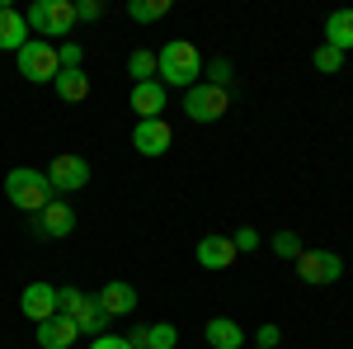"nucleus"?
I'll return each mask as SVG.
<instances>
[{"mask_svg":"<svg viewBox=\"0 0 353 349\" xmlns=\"http://www.w3.org/2000/svg\"><path fill=\"white\" fill-rule=\"evenodd\" d=\"M28 38V24H24V15L19 10H10V5H0V53H19Z\"/></svg>","mask_w":353,"mask_h":349,"instance_id":"4468645a","label":"nucleus"},{"mask_svg":"<svg viewBox=\"0 0 353 349\" xmlns=\"http://www.w3.org/2000/svg\"><path fill=\"white\" fill-rule=\"evenodd\" d=\"M57 62H61V71H81V62H85V48L81 43H57Z\"/></svg>","mask_w":353,"mask_h":349,"instance_id":"393cba45","label":"nucleus"},{"mask_svg":"<svg viewBox=\"0 0 353 349\" xmlns=\"http://www.w3.org/2000/svg\"><path fill=\"white\" fill-rule=\"evenodd\" d=\"M128 15H132L137 24H156V19L170 15V0H132V5H128Z\"/></svg>","mask_w":353,"mask_h":349,"instance_id":"4be33fe9","label":"nucleus"},{"mask_svg":"<svg viewBox=\"0 0 353 349\" xmlns=\"http://www.w3.org/2000/svg\"><path fill=\"white\" fill-rule=\"evenodd\" d=\"M128 76H132V85L156 81V53H151V48H137V53L128 57Z\"/></svg>","mask_w":353,"mask_h":349,"instance_id":"412c9836","label":"nucleus"},{"mask_svg":"<svg viewBox=\"0 0 353 349\" xmlns=\"http://www.w3.org/2000/svg\"><path fill=\"white\" fill-rule=\"evenodd\" d=\"M19 312H24L28 321H52L57 317V288L52 283H43V279H38V283H28L24 293H19Z\"/></svg>","mask_w":353,"mask_h":349,"instance_id":"9b49d317","label":"nucleus"},{"mask_svg":"<svg viewBox=\"0 0 353 349\" xmlns=\"http://www.w3.org/2000/svg\"><path fill=\"white\" fill-rule=\"evenodd\" d=\"M203 340H208L212 349H241L245 345V330L231 321V317H212L208 330H203Z\"/></svg>","mask_w":353,"mask_h":349,"instance_id":"a211bd4d","label":"nucleus"},{"mask_svg":"<svg viewBox=\"0 0 353 349\" xmlns=\"http://www.w3.org/2000/svg\"><path fill=\"white\" fill-rule=\"evenodd\" d=\"M76 335H81L76 321H66V317L57 312L52 321L38 326V349H71V345H76Z\"/></svg>","mask_w":353,"mask_h":349,"instance_id":"dca6fc26","label":"nucleus"},{"mask_svg":"<svg viewBox=\"0 0 353 349\" xmlns=\"http://www.w3.org/2000/svg\"><path fill=\"white\" fill-rule=\"evenodd\" d=\"M156 81L161 85H179V90L198 85L203 81V53L193 48L189 38H170L161 53H156Z\"/></svg>","mask_w":353,"mask_h":349,"instance_id":"f257e3e1","label":"nucleus"},{"mask_svg":"<svg viewBox=\"0 0 353 349\" xmlns=\"http://www.w3.org/2000/svg\"><path fill=\"white\" fill-rule=\"evenodd\" d=\"M301 283H339V274H344V260L334 255V250H301L297 260H292Z\"/></svg>","mask_w":353,"mask_h":349,"instance_id":"6e6552de","label":"nucleus"},{"mask_svg":"<svg viewBox=\"0 0 353 349\" xmlns=\"http://www.w3.org/2000/svg\"><path fill=\"white\" fill-rule=\"evenodd\" d=\"M273 255H283V260H297V255H301L297 232H278V236H273Z\"/></svg>","mask_w":353,"mask_h":349,"instance_id":"a878e982","label":"nucleus"},{"mask_svg":"<svg viewBox=\"0 0 353 349\" xmlns=\"http://www.w3.org/2000/svg\"><path fill=\"white\" fill-rule=\"evenodd\" d=\"M226 109H231V95L217 90V85L198 81L184 90V113H189L193 123H217V118H226Z\"/></svg>","mask_w":353,"mask_h":349,"instance_id":"423d86ee","label":"nucleus"},{"mask_svg":"<svg viewBox=\"0 0 353 349\" xmlns=\"http://www.w3.org/2000/svg\"><path fill=\"white\" fill-rule=\"evenodd\" d=\"M76 232V208L66 203V198H52L43 213L33 217V236H43V241H61V236H71Z\"/></svg>","mask_w":353,"mask_h":349,"instance_id":"1a4fd4ad","label":"nucleus"},{"mask_svg":"<svg viewBox=\"0 0 353 349\" xmlns=\"http://www.w3.org/2000/svg\"><path fill=\"white\" fill-rule=\"evenodd\" d=\"M203 81L217 85V90H226V85H231V62H226V57H217V62H203Z\"/></svg>","mask_w":353,"mask_h":349,"instance_id":"b1692460","label":"nucleus"},{"mask_svg":"<svg viewBox=\"0 0 353 349\" xmlns=\"http://www.w3.org/2000/svg\"><path fill=\"white\" fill-rule=\"evenodd\" d=\"M14 62H19V76L33 85H52L57 71H61V62H57V43H48V38H28L24 48L14 53Z\"/></svg>","mask_w":353,"mask_h":349,"instance_id":"39448f33","label":"nucleus"},{"mask_svg":"<svg viewBox=\"0 0 353 349\" xmlns=\"http://www.w3.org/2000/svg\"><path fill=\"white\" fill-rule=\"evenodd\" d=\"M254 349H259V345H254Z\"/></svg>","mask_w":353,"mask_h":349,"instance_id":"7c9ffc66","label":"nucleus"},{"mask_svg":"<svg viewBox=\"0 0 353 349\" xmlns=\"http://www.w3.org/2000/svg\"><path fill=\"white\" fill-rule=\"evenodd\" d=\"M57 100H66V104H81V100H90V76L85 71H57Z\"/></svg>","mask_w":353,"mask_h":349,"instance_id":"aec40b11","label":"nucleus"},{"mask_svg":"<svg viewBox=\"0 0 353 349\" xmlns=\"http://www.w3.org/2000/svg\"><path fill=\"white\" fill-rule=\"evenodd\" d=\"M104 15V5L99 0H76V24H94Z\"/></svg>","mask_w":353,"mask_h":349,"instance_id":"cd10ccee","label":"nucleus"},{"mask_svg":"<svg viewBox=\"0 0 353 349\" xmlns=\"http://www.w3.org/2000/svg\"><path fill=\"white\" fill-rule=\"evenodd\" d=\"M43 175H48V185H52L57 198H66V194H76V189L90 185V165H85L76 151H61V156H52V165H48Z\"/></svg>","mask_w":353,"mask_h":349,"instance_id":"0eeeda50","label":"nucleus"},{"mask_svg":"<svg viewBox=\"0 0 353 349\" xmlns=\"http://www.w3.org/2000/svg\"><path fill=\"white\" fill-rule=\"evenodd\" d=\"M170 142H174V128H170L165 118H137L132 147L141 151V156H165V151H170Z\"/></svg>","mask_w":353,"mask_h":349,"instance_id":"9d476101","label":"nucleus"},{"mask_svg":"<svg viewBox=\"0 0 353 349\" xmlns=\"http://www.w3.org/2000/svg\"><path fill=\"white\" fill-rule=\"evenodd\" d=\"M132 109L141 113V118H161L165 113V85L161 81H141V85H132Z\"/></svg>","mask_w":353,"mask_h":349,"instance_id":"f3484780","label":"nucleus"},{"mask_svg":"<svg viewBox=\"0 0 353 349\" xmlns=\"http://www.w3.org/2000/svg\"><path fill=\"white\" fill-rule=\"evenodd\" d=\"M5 198H10L19 213L38 217L57 194H52V185H48V175H43V170H33V165H14V170L5 175Z\"/></svg>","mask_w":353,"mask_h":349,"instance_id":"7ed1b4c3","label":"nucleus"},{"mask_svg":"<svg viewBox=\"0 0 353 349\" xmlns=\"http://www.w3.org/2000/svg\"><path fill=\"white\" fill-rule=\"evenodd\" d=\"M325 43L349 57V48H353V10H334V15L325 19Z\"/></svg>","mask_w":353,"mask_h":349,"instance_id":"6ab92c4d","label":"nucleus"},{"mask_svg":"<svg viewBox=\"0 0 353 349\" xmlns=\"http://www.w3.org/2000/svg\"><path fill=\"white\" fill-rule=\"evenodd\" d=\"M57 312H61L66 321H76V330H81V335H90V340L109 335V312L99 307V293H81V288H57Z\"/></svg>","mask_w":353,"mask_h":349,"instance_id":"f03ea898","label":"nucleus"},{"mask_svg":"<svg viewBox=\"0 0 353 349\" xmlns=\"http://www.w3.org/2000/svg\"><path fill=\"white\" fill-rule=\"evenodd\" d=\"M99 307H104L109 317H132L137 312V288L123 283V279H113V283H104V293H99Z\"/></svg>","mask_w":353,"mask_h":349,"instance_id":"2eb2a0df","label":"nucleus"},{"mask_svg":"<svg viewBox=\"0 0 353 349\" xmlns=\"http://www.w3.org/2000/svg\"><path fill=\"white\" fill-rule=\"evenodd\" d=\"M128 345H132V349H174V345H179V330H174L170 321L137 326L132 335H128Z\"/></svg>","mask_w":353,"mask_h":349,"instance_id":"ddd939ff","label":"nucleus"},{"mask_svg":"<svg viewBox=\"0 0 353 349\" xmlns=\"http://www.w3.org/2000/svg\"><path fill=\"white\" fill-rule=\"evenodd\" d=\"M254 340H259V349H273L278 340H283V330H278L273 321H264V326H259V335H254Z\"/></svg>","mask_w":353,"mask_h":349,"instance_id":"c85d7f7f","label":"nucleus"},{"mask_svg":"<svg viewBox=\"0 0 353 349\" xmlns=\"http://www.w3.org/2000/svg\"><path fill=\"white\" fill-rule=\"evenodd\" d=\"M193 255H198V265H203V269H226V265H236V245H231V236H217V232H212V236H203Z\"/></svg>","mask_w":353,"mask_h":349,"instance_id":"f8f14e48","label":"nucleus"},{"mask_svg":"<svg viewBox=\"0 0 353 349\" xmlns=\"http://www.w3.org/2000/svg\"><path fill=\"white\" fill-rule=\"evenodd\" d=\"M90 349H132V345H128V335H99V340H90Z\"/></svg>","mask_w":353,"mask_h":349,"instance_id":"c756f323","label":"nucleus"},{"mask_svg":"<svg viewBox=\"0 0 353 349\" xmlns=\"http://www.w3.org/2000/svg\"><path fill=\"white\" fill-rule=\"evenodd\" d=\"M231 245H236V255H250V250H259V232H254V227H241V232L231 236Z\"/></svg>","mask_w":353,"mask_h":349,"instance_id":"bb28decb","label":"nucleus"},{"mask_svg":"<svg viewBox=\"0 0 353 349\" xmlns=\"http://www.w3.org/2000/svg\"><path fill=\"white\" fill-rule=\"evenodd\" d=\"M24 24L38 38H66L76 28V0H33L24 10Z\"/></svg>","mask_w":353,"mask_h":349,"instance_id":"20e7f679","label":"nucleus"},{"mask_svg":"<svg viewBox=\"0 0 353 349\" xmlns=\"http://www.w3.org/2000/svg\"><path fill=\"white\" fill-rule=\"evenodd\" d=\"M311 66H316V71H325V76H339V71H344V53H339V48H330V43H321V48L311 53Z\"/></svg>","mask_w":353,"mask_h":349,"instance_id":"5701e85b","label":"nucleus"}]
</instances>
